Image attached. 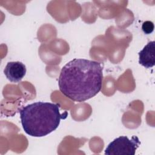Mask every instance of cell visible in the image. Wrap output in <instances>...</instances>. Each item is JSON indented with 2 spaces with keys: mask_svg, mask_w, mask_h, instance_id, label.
<instances>
[{
  "mask_svg": "<svg viewBox=\"0 0 155 155\" xmlns=\"http://www.w3.org/2000/svg\"><path fill=\"white\" fill-rule=\"evenodd\" d=\"M102 67L100 62L74 59L62 68L58 85L64 96L81 102L96 96L102 88Z\"/></svg>",
  "mask_w": 155,
  "mask_h": 155,
  "instance_id": "1",
  "label": "cell"
},
{
  "mask_svg": "<svg viewBox=\"0 0 155 155\" xmlns=\"http://www.w3.org/2000/svg\"><path fill=\"white\" fill-rule=\"evenodd\" d=\"M58 104L36 102L19 110L21 122L26 134L32 137H43L57 129L63 118Z\"/></svg>",
  "mask_w": 155,
  "mask_h": 155,
  "instance_id": "2",
  "label": "cell"
},
{
  "mask_svg": "<svg viewBox=\"0 0 155 155\" xmlns=\"http://www.w3.org/2000/svg\"><path fill=\"white\" fill-rule=\"evenodd\" d=\"M140 144L139 138L133 136L130 139L127 136H119L111 142L105 150L106 155H134Z\"/></svg>",
  "mask_w": 155,
  "mask_h": 155,
  "instance_id": "3",
  "label": "cell"
},
{
  "mask_svg": "<svg viewBox=\"0 0 155 155\" xmlns=\"http://www.w3.org/2000/svg\"><path fill=\"white\" fill-rule=\"evenodd\" d=\"M25 65L19 61L8 62L4 70V73L7 79L11 82H19L26 74Z\"/></svg>",
  "mask_w": 155,
  "mask_h": 155,
  "instance_id": "4",
  "label": "cell"
},
{
  "mask_svg": "<svg viewBox=\"0 0 155 155\" xmlns=\"http://www.w3.org/2000/svg\"><path fill=\"white\" fill-rule=\"evenodd\" d=\"M138 54L140 65L147 68L153 67L155 64V42H149Z\"/></svg>",
  "mask_w": 155,
  "mask_h": 155,
  "instance_id": "5",
  "label": "cell"
},
{
  "mask_svg": "<svg viewBox=\"0 0 155 155\" xmlns=\"http://www.w3.org/2000/svg\"><path fill=\"white\" fill-rule=\"evenodd\" d=\"M154 28V24L151 21H147L142 24V29L143 33L146 35L151 34L153 31Z\"/></svg>",
  "mask_w": 155,
  "mask_h": 155,
  "instance_id": "6",
  "label": "cell"
}]
</instances>
